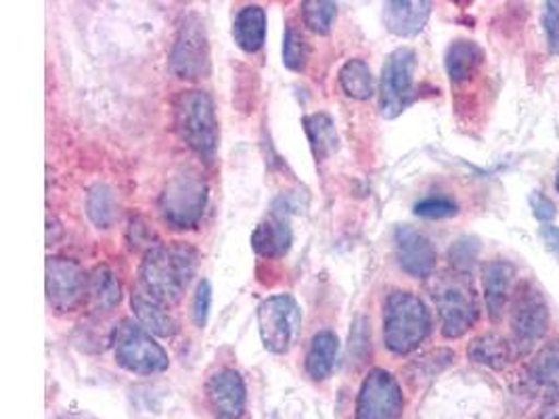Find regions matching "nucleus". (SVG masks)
<instances>
[{
    "label": "nucleus",
    "mask_w": 559,
    "mask_h": 419,
    "mask_svg": "<svg viewBox=\"0 0 559 419\" xmlns=\"http://www.w3.org/2000/svg\"><path fill=\"white\" fill-rule=\"evenodd\" d=\"M337 80H340L342 91L356 101H367L376 93V80L371 74V68L362 59H348L340 68Z\"/></svg>",
    "instance_id": "nucleus-25"
},
{
    "label": "nucleus",
    "mask_w": 559,
    "mask_h": 419,
    "mask_svg": "<svg viewBox=\"0 0 559 419\" xmlns=\"http://www.w3.org/2000/svg\"><path fill=\"white\" fill-rule=\"evenodd\" d=\"M515 277V266L508 261H490L484 264L483 286L486 311L492 321H501L508 307L509 294Z\"/></svg>",
    "instance_id": "nucleus-16"
},
{
    "label": "nucleus",
    "mask_w": 559,
    "mask_h": 419,
    "mask_svg": "<svg viewBox=\"0 0 559 419\" xmlns=\"http://www.w3.org/2000/svg\"><path fill=\"white\" fill-rule=\"evenodd\" d=\"M86 214L88 218L99 227L107 229L114 223L116 216V202H114V193L109 187L105 184H95L88 195H86Z\"/></svg>",
    "instance_id": "nucleus-28"
},
{
    "label": "nucleus",
    "mask_w": 559,
    "mask_h": 419,
    "mask_svg": "<svg viewBox=\"0 0 559 419\" xmlns=\"http://www.w3.org/2000/svg\"><path fill=\"white\" fill-rule=\"evenodd\" d=\"M198 261L200 254L189 243H155L141 262V286L164 304L178 302L195 277Z\"/></svg>",
    "instance_id": "nucleus-1"
},
{
    "label": "nucleus",
    "mask_w": 559,
    "mask_h": 419,
    "mask_svg": "<svg viewBox=\"0 0 559 419\" xmlns=\"http://www.w3.org/2000/svg\"><path fill=\"white\" fill-rule=\"evenodd\" d=\"M306 139L310 143V149L317 159H325L337 152L340 139L335 131V122L331 120L330 113H310L302 120Z\"/></svg>",
    "instance_id": "nucleus-23"
},
{
    "label": "nucleus",
    "mask_w": 559,
    "mask_h": 419,
    "mask_svg": "<svg viewBox=\"0 0 559 419\" xmlns=\"http://www.w3.org/2000/svg\"><path fill=\"white\" fill-rule=\"evenodd\" d=\"M483 47L474 40H455L444 55V68L453 84H465L483 68Z\"/></svg>",
    "instance_id": "nucleus-19"
},
{
    "label": "nucleus",
    "mask_w": 559,
    "mask_h": 419,
    "mask_svg": "<svg viewBox=\"0 0 559 419\" xmlns=\"http://www.w3.org/2000/svg\"><path fill=\"white\" fill-rule=\"evenodd\" d=\"M394 254L399 266L415 279L430 277L438 261L432 239L408 225L394 229Z\"/></svg>",
    "instance_id": "nucleus-14"
},
{
    "label": "nucleus",
    "mask_w": 559,
    "mask_h": 419,
    "mask_svg": "<svg viewBox=\"0 0 559 419\" xmlns=\"http://www.w3.org/2000/svg\"><path fill=\"white\" fill-rule=\"evenodd\" d=\"M130 307L134 311L136 321L152 334L159 338H173L178 332L177 319L168 313L166 304L153 298L150 291L136 288L130 296Z\"/></svg>",
    "instance_id": "nucleus-17"
},
{
    "label": "nucleus",
    "mask_w": 559,
    "mask_h": 419,
    "mask_svg": "<svg viewBox=\"0 0 559 419\" xmlns=\"http://www.w3.org/2000/svg\"><path fill=\"white\" fill-rule=\"evenodd\" d=\"M540 237L545 239V243H547V248L559 256V227H543L540 229Z\"/></svg>",
    "instance_id": "nucleus-37"
},
{
    "label": "nucleus",
    "mask_w": 559,
    "mask_h": 419,
    "mask_svg": "<svg viewBox=\"0 0 559 419\" xmlns=\"http://www.w3.org/2000/svg\"><path fill=\"white\" fill-rule=\"evenodd\" d=\"M543 27H545L549 51L554 52V55H559V0L545 2Z\"/></svg>",
    "instance_id": "nucleus-33"
},
{
    "label": "nucleus",
    "mask_w": 559,
    "mask_h": 419,
    "mask_svg": "<svg viewBox=\"0 0 559 419\" xmlns=\"http://www.w3.org/2000/svg\"><path fill=\"white\" fill-rule=\"evenodd\" d=\"M369 327L371 325L367 319H362V316L356 319L353 334H350V352L358 361H362L371 352V330Z\"/></svg>",
    "instance_id": "nucleus-34"
},
{
    "label": "nucleus",
    "mask_w": 559,
    "mask_h": 419,
    "mask_svg": "<svg viewBox=\"0 0 559 419\" xmlns=\"http://www.w3.org/2000/svg\"><path fill=\"white\" fill-rule=\"evenodd\" d=\"M432 13V2L428 0H392L383 4L385 27L396 36H415L419 34Z\"/></svg>",
    "instance_id": "nucleus-15"
},
{
    "label": "nucleus",
    "mask_w": 559,
    "mask_h": 419,
    "mask_svg": "<svg viewBox=\"0 0 559 419\" xmlns=\"http://www.w3.org/2000/svg\"><path fill=\"white\" fill-rule=\"evenodd\" d=\"M556 189H558V193H559V166H558V175H556Z\"/></svg>",
    "instance_id": "nucleus-38"
},
{
    "label": "nucleus",
    "mask_w": 559,
    "mask_h": 419,
    "mask_svg": "<svg viewBox=\"0 0 559 419\" xmlns=\"http://www.w3.org/2000/svg\"><path fill=\"white\" fill-rule=\"evenodd\" d=\"M88 296V275L70 259H47V300L57 313H72Z\"/></svg>",
    "instance_id": "nucleus-12"
},
{
    "label": "nucleus",
    "mask_w": 559,
    "mask_h": 419,
    "mask_svg": "<svg viewBox=\"0 0 559 419\" xmlns=\"http://www.w3.org/2000/svg\"><path fill=\"white\" fill-rule=\"evenodd\" d=\"M509 323H511L515 352L520 355L531 352L547 334L549 307L543 291L533 282H524L520 284V288L515 289Z\"/></svg>",
    "instance_id": "nucleus-8"
},
{
    "label": "nucleus",
    "mask_w": 559,
    "mask_h": 419,
    "mask_svg": "<svg viewBox=\"0 0 559 419\" xmlns=\"http://www.w3.org/2000/svg\"><path fill=\"white\" fill-rule=\"evenodd\" d=\"M413 212L421 218H430V220H438V218H451L457 216L459 206L457 202H453L447 195H428L421 202H417L413 206Z\"/></svg>",
    "instance_id": "nucleus-30"
},
{
    "label": "nucleus",
    "mask_w": 559,
    "mask_h": 419,
    "mask_svg": "<svg viewBox=\"0 0 559 419\" xmlns=\"http://www.w3.org/2000/svg\"><path fill=\"white\" fill-rule=\"evenodd\" d=\"M417 55L408 47L390 52L383 61L380 79V111L385 120L399 118L415 99Z\"/></svg>",
    "instance_id": "nucleus-9"
},
{
    "label": "nucleus",
    "mask_w": 559,
    "mask_h": 419,
    "mask_svg": "<svg viewBox=\"0 0 559 419\" xmlns=\"http://www.w3.org/2000/svg\"><path fill=\"white\" fill-rule=\"evenodd\" d=\"M170 72L182 80L204 79L210 72V45L204 22L200 15L189 13L178 26L175 45L168 57Z\"/></svg>",
    "instance_id": "nucleus-10"
},
{
    "label": "nucleus",
    "mask_w": 559,
    "mask_h": 419,
    "mask_svg": "<svg viewBox=\"0 0 559 419\" xmlns=\"http://www.w3.org/2000/svg\"><path fill=\"white\" fill-rule=\"evenodd\" d=\"M88 298L97 311H111L120 304L122 288L109 266H95L88 275Z\"/></svg>",
    "instance_id": "nucleus-24"
},
{
    "label": "nucleus",
    "mask_w": 559,
    "mask_h": 419,
    "mask_svg": "<svg viewBox=\"0 0 559 419\" xmlns=\"http://www.w3.org/2000/svg\"><path fill=\"white\" fill-rule=\"evenodd\" d=\"M337 355H340V338L335 336V332L323 330L314 334L306 352V373L317 382L328 380L333 367L337 363Z\"/></svg>",
    "instance_id": "nucleus-21"
},
{
    "label": "nucleus",
    "mask_w": 559,
    "mask_h": 419,
    "mask_svg": "<svg viewBox=\"0 0 559 419\" xmlns=\"http://www.w3.org/2000/svg\"><path fill=\"white\" fill-rule=\"evenodd\" d=\"M528 375L533 378L534 384L547 388L549 393L559 391V340L540 346L528 366Z\"/></svg>",
    "instance_id": "nucleus-26"
},
{
    "label": "nucleus",
    "mask_w": 559,
    "mask_h": 419,
    "mask_svg": "<svg viewBox=\"0 0 559 419\" xmlns=\"http://www.w3.org/2000/svg\"><path fill=\"white\" fill-rule=\"evenodd\" d=\"M536 419H559V391L549 393Z\"/></svg>",
    "instance_id": "nucleus-36"
},
{
    "label": "nucleus",
    "mask_w": 559,
    "mask_h": 419,
    "mask_svg": "<svg viewBox=\"0 0 559 419\" xmlns=\"http://www.w3.org/2000/svg\"><path fill=\"white\" fill-rule=\"evenodd\" d=\"M432 332L426 302L411 291H392L383 309V342L399 357L417 350Z\"/></svg>",
    "instance_id": "nucleus-2"
},
{
    "label": "nucleus",
    "mask_w": 559,
    "mask_h": 419,
    "mask_svg": "<svg viewBox=\"0 0 559 419\" xmlns=\"http://www.w3.org/2000/svg\"><path fill=\"white\" fill-rule=\"evenodd\" d=\"M207 204V184L195 170H182L175 175L159 193L157 208L173 229H195L204 216Z\"/></svg>",
    "instance_id": "nucleus-4"
},
{
    "label": "nucleus",
    "mask_w": 559,
    "mask_h": 419,
    "mask_svg": "<svg viewBox=\"0 0 559 419\" xmlns=\"http://www.w3.org/2000/svg\"><path fill=\"white\" fill-rule=\"evenodd\" d=\"M111 346L116 363L136 375L162 373L170 366L166 350L134 319H124L114 327Z\"/></svg>",
    "instance_id": "nucleus-6"
},
{
    "label": "nucleus",
    "mask_w": 559,
    "mask_h": 419,
    "mask_svg": "<svg viewBox=\"0 0 559 419\" xmlns=\"http://www.w3.org/2000/svg\"><path fill=\"white\" fill-rule=\"evenodd\" d=\"M292 227L289 218L281 212H273L264 218L252 234V248L262 259H281L292 248Z\"/></svg>",
    "instance_id": "nucleus-18"
},
{
    "label": "nucleus",
    "mask_w": 559,
    "mask_h": 419,
    "mask_svg": "<svg viewBox=\"0 0 559 419\" xmlns=\"http://www.w3.org/2000/svg\"><path fill=\"white\" fill-rule=\"evenodd\" d=\"M205 398L216 419H241L246 414V384L239 371L221 367L205 382Z\"/></svg>",
    "instance_id": "nucleus-13"
},
{
    "label": "nucleus",
    "mask_w": 559,
    "mask_h": 419,
    "mask_svg": "<svg viewBox=\"0 0 559 419\" xmlns=\"http://www.w3.org/2000/svg\"><path fill=\"white\" fill-rule=\"evenodd\" d=\"M478 250H480V246L472 237H461L453 243V248L449 252V261L457 268L459 273H463L476 262Z\"/></svg>",
    "instance_id": "nucleus-31"
},
{
    "label": "nucleus",
    "mask_w": 559,
    "mask_h": 419,
    "mask_svg": "<svg viewBox=\"0 0 559 419\" xmlns=\"http://www.w3.org/2000/svg\"><path fill=\"white\" fill-rule=\"evenodd\" d=\"M513 355L515 346L501 334H483L467 346L469 361L488 369H506L511 363Z\"/></svg>",
    "instance_id": "nucleus-22"
},
{
    "label": "nucleus",
    "mask_w": 559,
    "mask_h": 419,
    "mask_svg": "<svg viewBox=\"0 0 559 419\" xmlns=\"http://www.w3.org/2000/svg\"><path fill=\"white\" fill-rule=\"evenodd\" d=\"M210 307H212V286L207 279H202L195 288L193 300H191V319L195 327H205L207 316H210Z\"/></svg>",
    "instance_id": "nucleus-32"
},
{
    "label": "nucleus",
    "mask_w": 559,
    "mask_h": 419,
    "mask_svg": "<svg viewBox=\"0 0 559 419\" xmlns=\"http://www.w3.org/2000/svg\"><path fill=\"white\" fill-rule=\"evenodd\" d=\"M432 298L440 316L442 336L457 340L465 336L478 321V300L465 275H444L436 282Z\"/></svg>",
    "instance_id": "nucleus-5"
},
{
    "label": "nucleus",
    "mask_w": 559,
    "mask_h": 419,
    "mask_svg": "<svg viewBox=\"0 0 559 419\" xmlns=\"http://www.w3.org/2000/svg\"><path fill=\"white\" fill-rule=\"evenodd\" d=\"M308 59H310V45L305 34L289 24L283 34V65L292 72H305Z\"/></svg>",
    "instance_id": "nucleus-27"
},
{
    "label": "nucleus",
    "mask_w": 559,
    "mask_h": 419,
    "mask_svg": "<svg viewBox=\"0 0 559 419\" xmlns=\"http://www.w3.org/2000/svg\"><path fill=\"white\" fill-rule=\"evenodd\" d=\"M302 327V311L294 296L277 294L269 296L258 307V332L264 348L273 355L289 352Z\"/></svg>",
    "instance_id": "nucleus-7"
},
{
    "label": "nucleus",
    "mask_w": 559,
    "mask_h": 419,
    "mask_svg": "<svg viewBox=\"0 0 559 419\" xmlns=\"http://www.w3.org/2000/svg\"><path fill=\"white\" fill-rule=\"evenodd\" d=\"M175 129L180 141L205 161L218 152V118L212 97L205 91H182L175 99Z\"/></svg>",
    "instance_id": "nucleus-3"
},
{
    "label": "nucleus",
    "mask_w": 559,
    "mask_h": 419,
    "mask_svg": "<svg viewBox=\"0 0 559 419\" xmlns=\"http://www.w3.org/2000/svg\"><path fill=\"white\" fill-rule=\"evenodd\" d=\"M233 38L241 51L258 52L266 40V13L258 4L243 7L233 22Z\"/></svg>",
    "instance_id": "nucleus-20"
},
{
    "label": "nucleus",
    "mask_w": 559,
    "mask_h": 419,
    "mask_svg": "<svg viewBox=\"0 0 559 419\" xmlns=\"http://www.w3.org/2000/svg\"><path fill=\"white\" fill-rule=\"evenodd\" d=\"M405 398L396 378L385 369H371L356 396L355 419H401Z\"/></svg>",
    "instance_id": "nucleus-11"
},
{
    "label": "nucleus",
    "mask_w": 559,
    "mask_h": 419,
    "mask_svg": "<svg viewBox=\"0 0 559 419\" xmlns=\"http://www.w3.org/2000/svg\"><path fill=\"white\" fill-rule=\"evenodd\" d=\"M306 27L314 34H330L333 20L337 15V2L331 0H305L300 4Z\"/></svg>",
    "instance_id": "nucleus-29"
},
{
    "label": "nucleus",
    "mask_w": 559,
    "mask_h": 419,
    "mask_svg": "<svg viewBox=\"0 0 559 419\" xmlns=\"http://www.w3.org/2000/svg\"><path fill=\"white\" fill-rule=\"evenodd\" d=\"M528 202H531L534 218H536L538 223H549V220L556 218L558 208H556V204H554L545 193H533Z\"/></svg>",
    "instance_id": "nucleus-35"
}]
</instances>
